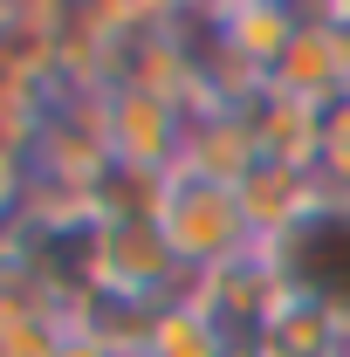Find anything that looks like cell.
I'll return each instance as SVG.
<instances>
[{
	"mask_svg": "<svg viewBox=\"0 0 350 357\" xmlns=\"http://www.w3.org/2000/svg\"><path fill=\"white\" fill-rule=\"evenodd\" d=\"M151 220H158V234H165V248L178 255L185 275H206V268H220V261H234V255L254 248V227L241 213V192L206 178V172H192V165L165 172Z\"/></svg>",
	"mask_w": 350,
	"mask_h": 357,
	"instance_id": "obj_1",
	"label": "cell"
},
{
	"mask_svg": "<svg viewBox=\"0 0 350 357\" xmlns=\"http://www.w3.org/2000/svg\"><path fill=\"white\" fill-rule=\"evenodd\" d=\"M282 289H289V282H282L275 248H268V241H254L248 255H234V261H220V268H206V275H192L178 303H192V310L206 316L227 344H254V337H261V323H268V310L282 303Z\"/></svg>",
	"mask_w": 350,
	"mask_h": 357,
	"instance_id": "obj_2",
	"label": "cell"
},
{
	"mask_svg": "<svg viewBox=\"0 0 350 357\" xmlns=\"http://www.w3.org/2000/svg\"><path fill=\"white\" fill-rule=\"evenodd\" d=\"M96 117H103V144H110V165H131V172H172L178 151H185V103L158 96V89H96Z\"/></svg>",
	"mask_w": 350,
	"mask_h": 357,
	"instance_id": "obj_3",
	"label": "cell"
},
{
	"mask_svg": "<svg viewBox=\"0 0 350 357\" xmlns=\"http://www.w3.org/2000/svg\"><path fill=\"white\" fill-rule=\"evenodd\" d=\"M268 248H275L289 289L330 303V310L350 323V206L344 199H330L316 220H303L296 234H282V241H268Z\"/></svg>",
	"mask_w": 350,
	"mask_h": 357,
	"instance_id": "obj_4",
	"label": "cell"
},
{
	"mask_svg": "<svg viewBox=\"0 0 350 357\" xmlns=\"http://www.w3.org/2000/svg\"><path fill=\"white\" fill-rule=\"evenodd\" d=\"M234 192H241V213H248V227H254V241H282V234H296L303 220H316V213L330 206V192H323L316 172L275 165V158H261Z\"/></svg>",
	"mask_w": 350,
	"mask_h": 357,
	"instance_id": "obj_5",
	"label": "cell"
},
{
	"mask_svg": "<svg viewBox=\"0 0 350 357\" xmlns=\"http://www.w3.org/2000/svg\"><path fill=\"white\" fill-rule=\"evenodd\" d=\"M261 131H254V110L241 103V110H192L185 117V151H178V165H192V172L220 178V185H241V178L261 165Z\"/></svg>",
	"mask_w": 350,
	"mask_h": 357,
	"instance_id": "obj_6",
	"label": "cell"
},
{
	"mask_svg": "<svg viewBox=\"0 0 350 357\" xmlns=\"http://www.w3.org/2000/svg\"><path fill=\"white\" fill-rule=\"evenodd\" d=\"M213 35L220 48L248 69V76H275V62L296 48L303 35V14L296 7H282V0H234V7H213Z\"/></svg>",
	"mask_w": 350,
	"mask_h": 357,
	"instance_id": "obj_7",
	"label": "cell"
},
{
	"mask_svg": "<svg viewBox=\"0 0 350 357\" xmlns=\"http://www.w3.org/2000/svg\"><path fill=\"white\" fill-rule=\"evenodd\" d=\"M254 351L261 357H344L350 351V323L330 303L303 296V289H282V303L268 310Z\"/></svg>",
	"mask_w": 350,
	"mask_h": 357,
	"instance_id": "obj_8",
	"label": "cell"
},
{
	"mask_svg": "<svg viewBox=\"0 0 350 357\" xmlns=\"http://www.w3.org/2000/svg\"><path fill=\"white\" fill-rule=\"evenodd\" d=\"M268 89L275 96H289V103H337L350 89V62H344V48L330 42V28L316 21V14H303V35H296V48L275 62V76H268Z\"/></svg>",
	"mask_w": 350,
	"mask_h": 357,
	"instance_id": "obj_9",
	"label": "cell"
},
{
	"mask_svg": "<svg viewBox=\"0 0 350 357\" xmlns=\"http://www.w3.org/2000/svg\"><path fill=\"white\" fill-rule=\"evenodd\" d=\"M158 310L165 303H137V296H117V289H89L83 303H69V330H83L89 344H103L110 357H144Z\"/></svg>",
	"mask_w": 350,
	"mask_h": 357,
	"instance_id": "obj_10",
	"label": "cell"
},
{
	"mask_svg": "<svg viewBox=\"0 0 350 357\" xmlns=\"http://www.w3.org/2000/svg\"><path fill=\"white\" fill-rule=\"evenodd\" d=\"M227 351H234V344H227L192 303H165L158 323H151V344H144V357H227Z\"/></svg>",
	"mask_w": 350,
	"mask_h": 357,
	"instance_id": "obj_11",
	"label": "cell"
},
{
	"mask_svg": "<svg viewBox=\"0 0 350 357\" xmlns=\"http://www.w3.org/2000/svg\"><path fill=\"white\" fill-rule=\"evenodd\" d=\"M316 178L330 199L350 206V89L337 103H323V137H316Z\"/></svg>",
	"mask_w": 350,
	"mask_h": 357,
	"instance_id": "obj_12",
	"label": "cell"
},
{
	"mask_svg": "<svg viewBox=\"0 0 350 357\" xmlns=\"http://www.w3.org/2000/svg\"><path fill=\"white\" fill-rule=\"evenodd\" d=\"M28 192H35V165H28L21 151H7V144H0V234H7V227H21Z\"/></svg>",
	"mask_w": 350,
	"mask_h": 357,
	"instance_id": "obj_13",
	"label": "cell"
},
{
	"mask_svg": "<svg viewBox=\"0 0 350 357\" xmlns=\"http://www.w3.org/2000/svg\"><path fill=\"white\" fill-rule=\"evenodd\" d=\"M316 21L330 28V42L344 48V62H350V7H344V0H337V7H316Z\"/></svg>",
	"mask_w": 350,
	"mask_h": 357,
	"instance_id": "obj_14",
	"label": "cell"
},
{
	"mask_svg": "<svg viewBox=\"0 0 350 357\" xmlns=\"http://www.w3.org/2000/svg\"><path fill=\"white\" fill-rule=\"evenodd\" d=\"M48 357H110V351H103V344H89L83 330H62V344H55Z\"/></svg>",
	"mask_w": 350,
	"mask_h": 357,
	"instance_id": "obj_15",
	"label": "cell"
},
{
	"mask_svg": "<svg viewBox=\"0 0 350 357\" xmlns=\"http://www.w3.org/2000/svg\"><path fill=\"white\" fill-rule=\"evenodd\" d=\"M227 357H261V351H254V344H234V351H227Z\"/></svg>",
	"mask_w": 350,
	"mask_h": 357,
	"instance_id": "obj_16",
	"label": "cell"
},
{
	"mask_svg": "<svg viewBox=\"0 0 350 357\" xmlns=\"http://www.w3.org/2000/svg\"><path fill=\"white\" fill-rule=\"evenodd\" d=\"M344 357H350V351H344Z\"/></svg>",
	"mask_w": 350,
	"mask_h": 357,
	"instance_id": "obj_17",
	"label": "cell"
}]
</instances>
